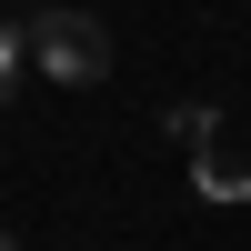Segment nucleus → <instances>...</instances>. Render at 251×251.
<instances>
[{"mask_svg": "<svg viewBox=\"0 0 251 251\" xmlns=\"http://www.w3.org/2000/svg\"><path fill=\"white\" fill-rule=\"evenodd\" d=\"M30 71L60 80V91H91L100 71H111V30H100L91 10H71V0H50V10H30Z\"/></svg>", "mask_w": 251, "mask_h": 251, "instance_id": "f257e3e1", "label": "nucleus"}, {"mask_svg": "<svg viewBox=\"0 0 251 251\" xmlns=\"http://www.w3.org/2000/svg\"><path fill=\"white\" fill-rule=\"evenodd\" d=\"M20 71H30V40H20V30H10V20H0V100H10V91H20Z\"/></svg>", "mask_w": 251, "mask_h": 251, "instance_id": "f03ea898", "label": "nucleus"}, {"mask_svg": "<svg viewBox=\"0 0 251 251\" xmlns=\"http://www.w3.org/2000/svg\"><path fill=\"white\" fill-rule=\"evenodd\" d=\"M0 251H20V241H10V231H0Z\"/></svg>", "mask_w": 251, "mask_h": 251, "instance_id": "7ed1b4c3", "label": "nucleus"}]
</instances>
